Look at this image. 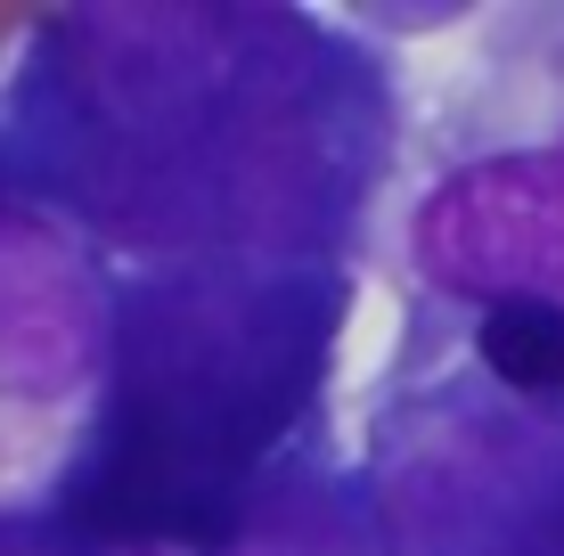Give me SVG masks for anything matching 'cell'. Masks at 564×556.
Listing matches in <instances>:
<instances>
[{
  "mask_svg": "<svg viewBox=\"0 0 564 556\" xmlns=\"http://www.w3.org/2000/svg\"><path fill=\"white\" fill-rule=\"evenodd\" d=\"M50 172L123 238H295L336 197L327 50L286 9H83L42 83Z\"/></svg>",
  "mask_w": 564,
  "mask_h": 556,
  "instance_id": "6da1fadb",
  "label": "cell"
},
{
  "mask_svg": "<svg viewBox=\"0 0 564 556\" xmlns=\"http://www.w3.org/2000/svg\"><path fill=\"white\" fill-rule=\"evenodd\" d=\"M336 279L319 271H188L155 279L115 344V401L74 515L107 548H229L254 458L295 426L327 369Z\"/></svg>",
  "mask_w": 564,
  "mask_h": 556,
  "instance_id": "7a4b0ae2",
  "label": "cell"
},
{
  "mask_svg": "<svg viewBox=\"0 0 564 556\" xmlns=\"http://www.w3.org/2000/svg\"><path fill=\"white\" fill-rule=\"evenodd\" d=\"M384 508L417 556H564V426L508 410L466 426L417 417Z\"/></svg>",
  "mask_w": 564,
  "mask_h": 556,
  "instance_id": "3957f363",
  "label": "cell"
},
{
  "mask_svg": "<svg viewBox=\"0 0 564 556\" xmlns=\"http://www.w3.org/2000/svg\"><path fill=\"white\" fill-rule=\"evenodd\" d=\"M417 262L458 295L564 303V156H508L451 181L417 221Z\"/></svg>",
  "mask_w": 564,
  "mask_h": 556,
  "instance_id": "277c9868",
  "label": "cell"
},
{
  "mask_svg": "<svg viewBox=\"0 0 564 556\" xmlns=\"http://www.w3.org/2000/svg\"><path fill=\"white\" fill-rule=\"evenodd\" d=\"M99 352V286L42 221L0 214V393H66Z\"/></svg>",
  "mask_w": 564,
  "mask_h": 556,
  "instance_id": "5b68a950",
  "label": "cell"
},
{
  "mask_svg": "<svg viewBox=\"0 0 564 556\" xmlns=\"http://www.w3.org/2000/svg\"><path fill=\"white\" fill-rule=\"evenodd\" d=\"M475 352L516 393H564V303H540V295L491 303L475 328Z\"/></svg>",
  "mask_w": 564,
  "mask_h": 556,
  "instance_id": "8992f818",
  "label": "cell"
},
{
  "mask_svg": "<svg viewBox=\"0 0 564 556\" xmlns=\"http://www.w3.org/2000/svg\"><path fill=\"white\" fill-rule=\"evenodd\" d=\"M238 556H360V541L336 524V508H319L311 491H279L262 515H246Z\"/></svg>",
  "mask_w": 564,
  "mask_h": 556,
  "instance_id": "52a82bcc",
  "label": "cell"
},
{
  "mask_svg": "<svg viewBox=\"0 0 564 556\" xmlns=\"http://www.w3.org/2000/svg\"><path fill=\"white\" fill-rule=\"evenodd\" d=\"M0 556H33V548H25V541H17V532H9V524H0Z\"/></svg>",
  "mask_w": 564,
  "mask_h": 556,
  "instance_id": "ba28073f",
  "label": "cell"
}]
</instances>
